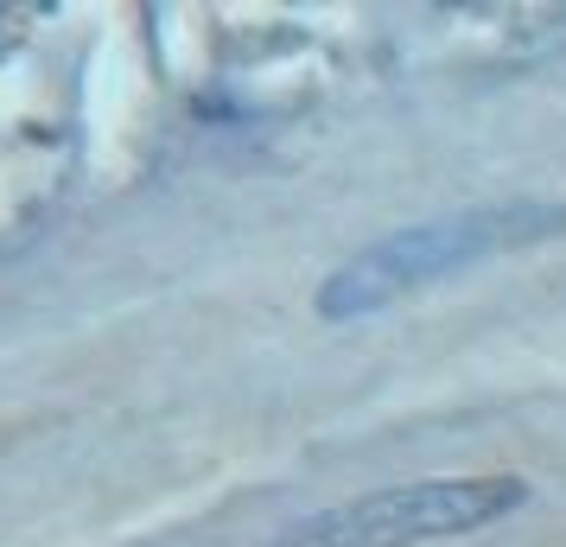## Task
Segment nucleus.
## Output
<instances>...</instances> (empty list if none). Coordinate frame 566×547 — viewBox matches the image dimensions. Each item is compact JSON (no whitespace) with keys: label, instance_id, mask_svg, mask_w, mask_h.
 <instances>
[{"label":"nucleus","instance_id":"nucleus-2","mask_svg":"<svg viewBox=\"0 0 566 547\" xmlns=\"http://www.w3.org/2000/svg\"><path fill=\"white\" fill-rule=\"evenodd\" d=\"M528 503L522 477H427V484H395V491L350 496L337 509L293 522L281 541L268 547H413L471 535L484 522L510 516Z\"/></svg>","mask_w":566,"mask_h":547},{"label":"nucleus","instance_id":"nucleus-1","mask_svg":"<svg viewBox=\"0 0 566 547\" xmlns=\"http://www.w3.org/2000/svg\"><path fill=\"white\" fill-rule=\"evenodd\" d=\"M554 235H566V204H547V198L478 204L433 217V223H408V230L369 242L344 267H332V281L318 287V313L325 318L382 313L401 293H420L446 274H459V267H478V261L510 255V249H535V242H554Z\"/></svg>","mask_w":566,"mask_h":547}]
</instances>
